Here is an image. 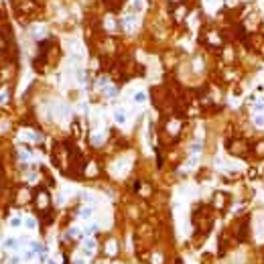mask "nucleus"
Here are the masks:
<instances>
[{"mask_svg": "<svg viewBox=\"0 0 264 264\" xmlns=\"http://www.w3.org/2000/svg\"><path fill=\"white\" fill-rule=\"evenodd\" d=\"M93 250H96V242L92 240V238H88V240H83V254L90 258L93 254Z\"/></svg>", "mask_w": 264, "mask_h": 264, "instance_id": "nucleus-1", "label": "nucleus"}, {"mask_svg": "<svg viewBox=\"0 0 264 264\" xmlns=\"http://www.w3.org/2000/svg\"><path fill=\"white\" fill-rule=\"evenodd\" d=\"M114 120L118 122V124H124V122H126V112H124V110H116V112H114Z\"/></svg>", "mask_w": 264, "mask_h": 264, "instance_id": "nucleus-2", "label": "nucleus"}, {"mask_svg": "<svg viewBox=\"0 0 264 264\" xmlns=\"http://www.w3.org/2000/svg\"><path fill=\"white\" fill-rule=\"evenodd\" d=\"M18 244H21V242L16 240V238H6V242H4V246H6L8 250H16V248H18Z\"/></svg>", "mask_w": 264, "mask_h": 264, "instance_id": "nucleus-3", "label": "nucleus"}, {"mask_svg": "<svg viewBox=\"0 0 264 264\" xmlns=\"http://www.w3.org/2000/svg\"><path fill=\"white\" fill-rule=\"evenodd\" d=\"M92 215H93V207H83V209L79 211V218L81 219H90Z\"/></svg>", "mask_w": 264, "mask_h": 264, "instance_id": "nucleus-4", "label": "nucleus"}, {"mask_svg": "<svg viewBox=\"0 0 264 264\" xmlns=\"http://www.w3.org/2000/svg\"><path fill=\"white\" fill-rule=\"evenodd\" d=\"M124 26H126L128 31H132V29L136 26V16H126V18H124Z\"/></svg>", "mask_w": 264, "mask_h": 264, "instance_id": "nucleus-5", "label": "nucleus"}, {"mask_svg": "<svg viewBox=\"0 0 264 264\" xmlns=\"http://www.w3.org/2000/svg\"><path fill=\"white\" fill-rule=\"evenodd\" d=\"M24 228H26L29 232L37 230V221H35V218H26V219H24Z\"/></svg>", "mask_w": 264, "mask_h": 264, "instance_id": "nucleus-6", "label": "nucleus"}, {"mask_svg": "<svg viewBox=\"0 0 264 264\" xmlns=\"http://www.w3.org/2000/svg\"><path fill=\"white\" fill-rule=\"evenodd\" d=\"M104 138H106V134H104V132H96V134L92 136V142L96 144V146H100V144L104 142Z\"/></svg>", "mask_w": 264, "mask_h": 264, "instance_id": "nucleus-7", "label": "nucleus"}, {"mask_svg": "<svg viewBox=\"0 0 264 264\" xmlns=\"http://www.w3.org/2000/svg\"><path fill=\"white\" fill-rule=\"evenodd\" d=\"M8 226H10L12 230H16V228H21V226H23V219L18 218V215H14V218H10V221H8Z\"/></svg>", "mask_w": 264, "mask_h": 264, "instance_id": "nucleus-8", "label": "nucleus"}, {"mask_svg": "<svg viewBox=\"0 0 264 264\" xmlns=\"http://www.w3.org/2000/svg\"><path fill=\"white\" fill-rule=\"evenodd\" d=\"M116 248H118V246H116V242L110 240V242H108V246H106V252L110 254V256H114V254H116Z\"/></svg>", "mask_w": 264, "mask_h": 264, "instance_id": "nucleus-9", "label": "nucleus"}, {"mask_svg": "<svg viewBox=\"0 0 264 264\" xmlns=\"http://www.w3.org/2000/svg\"><path fill=\"white\" fill-rule=\"evenodd\" d=\"M134 102H136V104H144V102H146V93H144V92H136V93H134Z\"/></svg>", "mask_w": 264, "mask_h": 264, "instance_id": "nucleus-10", "label": "nucleus"}, {"mask_svg": "<svg viewBox=\"0 0 264 264\" xmlns=\"http://www.w3.org/2000/svg\"><path fill=\"white\" fill-rule=\"evenodd\" d=\"M226 199H228L226 195L218 193V195H215V207H224V205H226Z\"/></svg>", "mask_w": 264, "mask_h": 264, "instance_id": "nucleus-11", "label": "nucleus"}, {"mask_svg": "<svg viewBox=\"0 0 264 264\" xmlns=\"http://www.w3.org/2000/svg\"><path fill=\"white\" fill-rule=\"evenodd\" d=\"M254 124H256V126H264V116L262 114H256V116H254Z\"/></svg>", "mask_w": 264, "mask_h": 264, "instance_id": "nucleus-12", "label": "nucleus"}, {"mask_svg": "<svg viewBox=\"0 0 264 264\" xmlns=\"http://www.w3.org/2000/svg\"><path fill=\"white\" fill-rule=\"evenodd\" d=\"M18 157H21V161H31V152L29 150H21Z\"/></svg>", "mask_w": 264, "mask_h": 264, "instance_id": "nucleus-13", "label": "nucleus"}, {"mask_svg": "<svg viewBox=\"0 0 264 264\" xmlns=\"http://www.w3.org/2000/svg\"><path fill=\"white\" fill-rule=\"evenodd\" d=\"M132 6H134V10H142L144 8V0H134Z\"/></svg>", "mask_w": 264, "mask_h": 264, "instance_id": "nucleus-14", "label": "nucleus"}, {"mask_svg": "<svg viewBox=\"0 0 264 264\" xmlns=\"http://www.w3.org/2000/svg\"><path fill=\"white\" fill-rule=\"evenodd\" d=\"M69 236H71V238H79L81 230H79V228H71V230H69Z\"/></svg>", "mask_w": 264, "mask_h": 264, "instance_id": "nucleus-15", "label": "nucleus"}, {"mask_svg": "<svg viewBox=\"0 0 264 264\" xmlns=\"http://www.w3.org/2000/svg\"><path fill=\"white\" fill-rule=\"evenodd\" d=\"M199 150H201V142H199V140H195V142H193V146H191V152H193V154H197Z\"/></svg>", "mask_w": 264, "mask_h": 264, "instance_id": "nucleus-16", "label": "nucleus"}, {"mask_svg": "<svg viewBox=\"0 0 264 264\" xmlns=\"http://www.w3.org/2000/svg\"><path fill=\"white\" fill-rule=\"evenodd\" d=\"M106 96H108V98H114V96H116V88H112V85L106 88Z\"/></svg>", "mask_w": 264, "mask_h": 264, "instance_id": "nucleus-17", "label": "nucleus"}, {"mask_svg": "<svg viewBox=\"0 0 264 264\" xmlns=\"http://www.w3.org/2000/svg\"><path fill=\"white\" fill-rule=\"evenodd\" d=\"M6 100H8V92H6V90H2V92H0V104H4Z\"/></svg>", "mask_w": 264, "mask_h": 264, "instance_id": "nucleus-18", "label": "nucleus"}, {"mask_svg": "<svg viewBox=\"0 0 264 264\" xmlns=\"http://www.w3.org/2000/svg\"><path fill=\"white\" fill-rule=\"evenodd\" d=\"M39 205H47V195H39Z\"/></svg>", "mask_w": 264, "mask_h": 264, "instance_id": "nucleus-19", "label": "nucleus"}, {"mask_svg": "<svg viewBox=\"0 0 264 264\" xmlns=\"http://www.w3.org/2000/svg\"><path fill=\"white\" fill-rule=\"evenodd\" d=\"M106 83H108V79H106V77H100V79H98V88H102Z\"/></svg>", "mask_w": 264, "mask_h": 264, "instance_id": "nucleus-20", "label": "nucleus"}, {"mask_svg": "<svg viewBox=\"0 0 264 264\" xmlns=\"http://www.w3.org/2000/svg\"><path fill=\"white\" fill-rule=\"evenodd\" d=\"M98 230V228H96V226H88V228H85V234H93V232Z\"/></svg>", "mask_w": 264, "mask_h": 264, "instance_id": "nucleus-21", "label": "nucleus"}, {"mask_svg": "<svg viewBox=\"0 0 264 264\" xmlns=\"http://www.w3.org/2000/svg\"><path fill=\"white\" fill-rule=\"evenodd\" d=\"M73 264H88V260H83V258H75Z\"/></svg>", "mask_w": 264, "mask_h": 264, "instance_id": "nucleus-22", "label": "nucleus"}, {"mask_svg": "<svg viewBox=\"0 0 264 264\" xmlns=\"http://www.w3.org/2000/svg\"><path fill=\"white\" fill-rule=\"evenodd\" d=\"M262 110H264V104L258 102V104H256V112H262Z\"/></svg>", "mask_w": 264, "mask_h": 264, "instance_id": "nucleus-23", "label": "nucleus"}, {"mask_svg": "<svg viewBox=\"0 0 264 264\" xmlns=\"http://www.w3.org/2000/svg\"><path fill=\"white\" fill-rule=\"evenodd\" d=\"M47 264H57V262H55V260H53V258H51V260H47Z\"/></svg>", "mask_w": 264, "mask_h": 264, "instance_id": "nucleus-24", "label": "nucleus"}]
</instances>
